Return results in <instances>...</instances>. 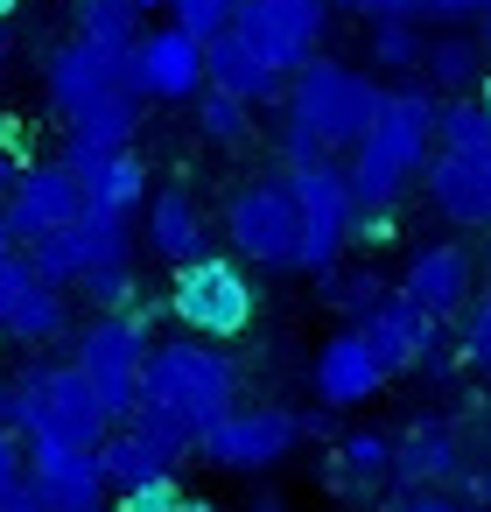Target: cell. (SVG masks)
<instances>
[{
  "mask_svg": "<svg viewBox=\"0 0 491 512\" xmlns=\"http://www.w3.org/2000/svg\"><path fill=\"white\" fill-rule=\"evenodd\" d=\"M0 253H15V239H8V225H0Z\"/></svg>",
  "mask_w": 491,
  "mask_h": 512,
  "instance_id": "c3c4849f",
  "label": "cell"
},
{
  "mask_svg": "<svg viewBox=\"0 0 491 512\" xmlns=\"http://www.w3.org/2000/svg\"><path fill=\"white\" fill-rule=\"evenodd\" d=\"M0 330L8 337H22V344H57L64 330H71V302H64V288H50V281H22L15 288V302L0 309Z\"/></svg>",
  "mask_w": 491,
  "mask_h": 512,
  "instance_id": "cb8c5ba5",
  "label": "cell"
},
{
  "mask_svg": "<svg viewBox=\"0 0 491 512\" xmlns=\"http://www.w3.org/2000/svg\"><path fill=\"white\" fill-rule=\"evenodd\" d=\"M330 8H351V15H400V0H330Z\"/></svg>",
  "mask_w": 491,
  "mask_h": 512,
  "instance_id": "60d3db41",
  "label": "cell"
},
{
  "mask_svg": "<svg viewBox=\"0 0 491 512\" xmlns=\"http://www.w3.org/2000/svg\"><path fill=\"white\" fill-rule=\"evenodd\" d=\"M386 456H393V442H386L379 428H351V435L337 442L330 484H351V477H386Z\"/></svg>",
  "mask_w": 491,
  "mask_h": 512,
  "instance_id": "f546056e",
  "label": "cell"
},
{
  "mask_svg": "<svg viewBox=\"0 0 491 512\" xmlns=\"http://www.w3.org/2000/svg\"><path fill=\"white\" fill-rule=\"evenodd\" d=\"M78 372L92 379L106 421H127L134 407V386H141V365H148V316L141 309H99L85 330H78Z\"/></svg>",
  "mask_w": 491,
  "mask_h": 512,
  "instance_id": "ba28073f",
  "label": "cell"
},
{
  "mask_svg": "<svg viewBox=\"0 0 491 512\" xmlns=\"http://www.w3.org/2000/svg\"><path fill=\"white\" fill-rule=\"evenodd\" d=\"M78 211H85V190H78L57 162H22V169L8 176V190H0V225H8L15 246L57 232V225L78 218Z\"/></svg>",
  "mask_w": 491,
  "mask_h": 512,
  "instance_id": "9a60e30c",
  "label": "cell"
},
{
  "mask_svg": "<svg viewBox=\"0 0 491 512\" xmlns=\"http://www.w3.org/2000/svg\"><path fill=\"white\" fill-rule=\"evenodd\" d=\"M372 64L379 71H414L421 64V22L414 15H372Z\"/></svg>",
  "mask_w": 491,
  "mask_h": 512,
  "instance_id": "f1b7e54d",
  "label": "cell"
},
{
  "mask_svg": "<svg viewBox=\"0 0 491 512\" xmlns=\"http://www.w3.org/2000/svg\"><path fill=\"white\" fill-rule=\"evenodd\" d=\"M470 85H477V92H470V99H477V106H484V113H491V71H477V78H470Z\"/></svg>",
  "mask_w": 491,
  "mask_h": 512,
  "instance_id": "7bdbcfd3",
  "label": "cell"
},
{
  "mask_svg": "<svg viewBox=\"0 0 491 512\" xmlns=\"http://www.w3.org/2000/svg\"><path fill=\"white\" fill-rule=\"evenodd\" d=\"M22 470L50 512H99L106 505V477H99V456L85 442H29Z\"/></svg>",
  "mask_w": 491,
  "mask_h": 512,
  "instance_id": "e0dca14e",
  "label": "cell"
},
{
  "mask_svg": "<svg viewBox=\"0 0 491 512\" xmlns=\"http://www.w3.org/2000/svg\"><path fill=\"white\" fill-rule=\"evenodd\" d=\"M463 484H470V491H477V505L491 512V477H463Z\"/></svg>",
  "mask_w": 491,
  "mask_h": 512,
  "instance_id": "ee69618b",
  "label": "cell"
},
{
  "mask_svg": "<svg viewBox=\"0 0 491 512\" xmlns=\"http://www.w3.org/2000/svg\"><path fill=\"white\" fill-rule=\"evenodd\" d=\"M435 141L442 148H491V113L477 99H449V106H435Z\"/></svg>",
  "mask_w": 491,
  "mask_h": 512,
  "instance_id": "1f68e13d",
  "label": "cell"
},
{
  "mask_svg": "<svg viewBox=\"0 0 491 512\" xmlns=\"http://www.w3.org/2000/svg\"><path fill=\"white\" fill-rule=\"evenodd\" d=\"M225 232L232 253L253 267H295V197L288 176H246L225 204Z\"/></svg>",
  "mask_w": 491,
  "mask_h": 512,
  "instance_id": "8fae6325",
  "label": "cell"
},
{
  "mask_svg": "<svg viewBox=\"0 0 491 512\" xmlns=\"http://www.w3.org/2000/svg\"><path fill=\"white\" fill-rule=\"evenodd\" d=\"M92 456H99V477H106V484H120V491H127V484H141V477L176 470V463H169V456H162L148 435H134L127 421H113V428L92 442Z\"/></svg>",
  "mask_w": 491,
  "mask_h": 512,
  "instance_id": "484cf974",
  "label": "cell"
},
{
  "mask_svg": "<svg viewBox=\"0 0 491 512\" xmlns=\"http://www.w3.org/2000/svg\"><path fill=\"white\" fill-rule=\"evenodd\" d=\"M379 92L365 71L337 64V57H302L281 78V155L295 162H323L337 148H358V134L379 113Z\"/></svg>",
  "mask_w": 491,
  "mask_h": 512,
  "instance_id": "7a4b0ae2",
  "label": "cell"
},
{
  "mask_svg": "<svg viewBox=\"0 0 491 512\" xmlns=\"http://www.w3.org/2000/svg\"><path fill=\"white\" fill-rule=\"evenodd\" d=\"M0 71H8V22H0Z\"/></svg>",
  "mask_w": 491,
  "mask_h": 512,
  "instance_id": "7dc6e473",
  "label": "cell"
},
{
  "mask_svg": "<svg viewBox=\"0 0 491 512\" xmlns=\"http://www.w3.org/2000/svg\"><path fill=\"white\" fill-rule=\"evenodd\" d=\"M421 183L449 225H491V148H442L421 162Z\"/></svg>",
  "mask_w": 491,
  "mask_h": 512,
  "instance_id": "ac0fdd59",
  "label": "cell"
},
{
  "mask_svg": "<svg viewBox=\"0 0 491 512\" xmlns=\"http://www.w3.org/2000/svg\"><path fill=\"white\" fill-rule=\"evenodd\" d=\"M232 8H239V0H169V22L204 43V36H218V29L232 22Z\"/></svg>",
  "mask_w": 491,
  "mask_h": 512,
  "instance_id": "836d02e7",
  "label": "cell"
},
{
  "mask_svg": "<svg viewBox=\"0 0 491 512\" xmlns=\"http://www.w3.org/2000/svg\"><path fill=\"white\" fill-rule=\"evenodd\" d=\"M379 386H386V365L365 351L358 330H337L316 351V393H323V407H365Z\"/></svg>",
  "mask_w": 491,
  "mask_h": 512,
  "instance_id": "7402d4cb",
  "label": "cell"
},
{
  "mask_svg": "<svg viewBox=\"0 0 491 512\" xmlns=\"http://www.w3.org/2000/svg\"><path fill=\"white\" fill-rule=\"evenodd\" d=\"M463 358L470 365H491V253H484V295H477V309L463 323Z\"/></svg>",
  "mask_w": 491,
  "mask_h": 512,
  "instance_id": "e575fe53",
  "label": "cell"
},
{
  "mask_svg": "<svg viewBox=\"0 0 491 512\" xmlns=\"http://www.w3.org/2000/svg\"><path fill=\"white\" fill-rule=\"evenodd\" d=\"M253 512H274V505H253Z\"/></svg>",
  "mask_w": 491,
  "mask_h": 512,
  "instance_id": "f907efd6",
  "label": "cell"
},
{
  "mask_svg": "<svg viewBox=\"0 0 491 512\" xmlns=\"http://www.w3.org/2000/svg\"><path fill=\"white\" fill-rule=\"evenodd\" d=\"M169 309H176V323H183L190 337L225 344V337H239V330L253 323L260 295H253V274H246V260H239V253H211V246H204V253L176 260Z\"/></svg>",
  "mask_w": 491,
  "mask_h": 512,
  "instance_id": "8992f818",
  "label": "cell"
},
{
  "mask_svg": "<svg viewBox=\"0 0 491 512\" xmlns=\"http://www.w3.org/2000/svg\"><path fill=\"white\" fill-rule=\"evenodd\" d=\"M477 43H484V50H491V8H484V15H477Z\"/></svg>",
  "mask_w": 491,
  "mask_h": 512,
  "instance_id": "f6af8a7d",
  "label": "cell"
},
{
  "mask_svg": "<svg viewBox=\"0 0 491 512\" xmlns=\"http://www.w3.org/2000/svg\"><path fill=\"white\" fill-rule=\"evenodd\" d=\"M8 428L22 442H85L92 449L113 421H106L92 379L78 372V358H64V365H36L29 379L8 386Z\"/></svg>",
  "mask_w": 491,
  "mask_h": 512,
  "instance_id": "5b68a950",
  "label": "cell"
},
{
  "mask_svg": "<svg viewBox=\"0 0 491 512\" xmlns=\"http://www.w3.org/2000/svg\"><path fill=\"white\" fill-rule=\"evenodd\" d=\"M197 127H204V141H218V148H239V141H253V106L246 99H232V92H197Z\"/></svg>",
  "mask_w": 491,
  "mask_h": 512,
  "instance_id": "83f0119b",
  "label": "cell"
},
{
  "mask_svg": "<svg viewBox=\"0 0 491 512\" xmlns=\"http://www.w3.org/2000/svg\"><path fill=\"white\" fill-rule=\"evenodd\" d=\"M470 281H477V260H470L463 246H421V253L407 260L400 295H414V302L442 323V316H456V309L470 302Z\"/></svg>",
  "mask_w": 491,
  "mask_h": 512,
  "instance_id": "44dd1931",
  "label": "cell"
},
{
  "mask_svg": "<svg viewBox=\"0 0 491 512\" xmlns=\"http://www.w3.org/2000/svg\"><path fill=\"white\" fill-rule=\"evenodd\" d=\"M435 330H442V323H435L414 295H393V288H386V295L365 309V323H358V337H365V351L386 365V379H393V372H421L428 351H435Z\"/></svg>",
  "mask_w": 491,
  "mask_h": 512,
  "instance_id": "2e32d148",
  "label": "cell"
},
{
  "mask_svg": "<svg viewBox=\"0 0 491 512\" xmlns=\"http://www.w3.org/2000/svg\"><path fill=\"white\" fill-rule=\"evenodd\" d=\"M22 15V0H0V22H15Z\"/></svg>",
  "mask_w": 491,
  "mask_h": 512,
  "instance_id": "bcb514c9",
  "label": "cell"
},
{
  "mask_svg": "<svg viewBox=\"0 0 491 512\" xmlns=\"http://www.w3.org/2000/svg\"><path fill=\"white\" fill-rule=\"evenodd\" d=\"M428 141H435V92L428 85H400V92H379V113L372 127L358 134L351 148V197L358 204H400V190L421 176L428 162Z\"/></svg>",
  "mask_w": 491,
  "mask_h": 512,
  "instance_id": "277c9868",
  "label": "cell"
},
{
  "mask_svg": "<svg viewBox=\"0 0 491 512\" xmlns=\"http://www.w3.org/2000/svg\"><path fill=\"white\" fill-rule=\"evenodd\" d=\"M71 288H85L92 309H134V253H127V260H99V267H85Z\"/></svg>",
  "mask_w": 491,
  "mask_h": 512,
  "instance_id": "4dcf8cb0",
  "label": "cell"
},
{
  "mask_svg": "<svg viewBox=\"0 0 491 512\" xmlns=\"http://www.w3.org/2000/svg\"><path fill=\"white\" fill-rule=\"evenodd\" d=\"M239 400V365L211 344V337H176V344H148L127 428L148 435L169 463L190 456L197 428H211L225 407Z\"/></svg>",
  "mask_w": 491,
  "mask_h": 512,
  "instance_id": "6da1fadb",
  "label": "cell"
},
{
  "mask_svg": "<svg viewBox=\"0 0 491 512\" xmlns=\"http://www.w3.org/2000/svg\"><path fill=\"white\" fill-rule=\"evenodd\" d=\"M386 477L400 484V491H428V484H449V477H463V449H456V435H449V421H435V414H414V428L393 442V456H386Z\"/></svg>",
  "mask_w": 491,
  "mask_h": 512,
  "instance_id": "ffe728a7",
  "label": "cell"
},
{
  "mask_svg": "<svg viewBox=\"0 0 491 512\" xmlns=\"http://www.w3.org/2000/svg\"><path fill=\"white\" fill-rule=\"evenodd\" d=\"M0 512H50V505H43V491L29 484V470H22L15 484H0Z\"/></svg>",
  "mask_w": 491,
  "mask_h": 512,
  "instance_id": "8d00e7d4",
  "label": "cell"
},
{
  "mask_svg": "<svg viewBox=\"0 0 491 512\" xmlns=\"http://www.w3.org/2000/svg\"><path fill=\"white\" fill-rule=\"evenodd\" d=\"M57 169L85 190L92 211H113V218H134L141 197H148V169H141V155L120 148V141L78 134V127H64V141H57Z\"/></svg>",
  "mask_w": 491,
  "mask_h": 512,
  "instance_id": "30bf717a",
  "label": "cell"
},
{
  "mask_svg": "<svg viewBox=\"0 0 491 512\" xmlns=\"http://www.w3.org/2000/svg\"><path fill=\"white\" fill-rule=\"evenodd\" d=\"M134 253V239H127V218H113V211H78V218H64L57 232H43V239H29L22 246V260H29V274L36 281H50V288H71L85 267H99V260H127Z\"/></svg>",
  "mask_w": 491,
  "mask_h": 512,
  "instance_id": "7c38bea8",
  "label": "cell"
},
{
  "mask_svg": "<svg viewBox=\"0 0 491 512\" xmlns=\"http://www.w3.org/2000/svg\"><path fill=\"white\" fill-rule=\"evenodd\" d=\"M22 281H29V260H22V246H15V253H0V309L15 302V288H22Z\"/></svg>",
  "mask_w": 491,
  "mask_h": 512,
  "instance_id": "f35d334b",
  "label": "cell"
},
{
  "mask_svg": "<svg viewBox=\"0 0 491 512\" xmlns=\"http://www.w3.org/2000/svg\"><path fill=\"white\" fill-rule=\"evenodd\" d=\"M0 421H8V386H0Z\"/></svg>",
  "mask_w": 491,
  "mask_h": 512,
  "instance_id": "681fc988",
  "label": "cell"
},
{
  "mask_svg": "<svg viewBox=\"0 0 491 512\" xmlns=\"http://www.w3.org/2000/svg\"><path fill=\"white\" fill-rule=\"evenodd\" d=\"M386 512H463V505H449V498H442V491L428 484V491H400V498H393Z\"/></svg>",
  "mask_w": 491,
  "mask_h": 512,
  "instance_id": "74e56055",
  "label": "cell"
},
{
  "mask_svg": "<svg viewBox=\"0 0 491 512\" xmlns=\"http://www.w3.org/2000/svg\"><path fill=\"white\" fill-rule=\"evenodd\" d=\"M134 99H155V106H176V99H197L204 92V43L183 36L176 22L169 29H148L134 36V50L120 57Z\"/></svg>",
  "mask_w": 491,
  "mask_h": 512,
  "instance_id": "5bb4252c",
  "label": "cell"
},
{
  "mask_svg": "<svg viewBox=\"0 0 491 512\" xmlns=\"http://www.w3.org/2000/svg\"><path fill=\"white\" fill-rule=\"evenodd\" d=\"M148 253H162V260H190V253H204V211H197L190 183H162V190H148Z\"/></svg>",
  "mask_w": 491,
  "mask_h": 512,
  "instance_id": "603a6c76",
  "label": "cell"
},
{
  "mask_svg": "<svg viewBox=\"0 0 491 512\" xmlns=\"http://www.w3.org/2000/svg\"><path fill=\"white\" fill-rule=\"evenodd\" d=\"M120 57H127V50H99V43L71 36V43L50 50V64H43V92H50V113H57L64 127L127 148L134 127H141V106H148V99H134Z\"/></svg>",
  "mask_w": 491,
  "mask_h": 512,
  "instance_id": "3957f363",
  "label": "cell"
},
{
  "mask_svg": "<svg viewBox=\"0 0 491 512\" xmlns=\"http://www.w3.org/2000/svg\"><path fill=\"white\" fill-rule=\"evenodd\" d=\"M204 85L211 92H232L246 106H281V71L225 22L218 36H204Z\"/></svg>",
  "mask_w": 491,
  "mask_h": 512,
  "instance_id": "d6986e66",
  "label": "cell"
},
{
  "mask_svg": "<svg viewBox=\"0 0 491 512\" xmlns=\"http://www.w3.org/2000/svg\"><path fill=\"white\" fill-rule=\"evenodd\" d=\"M232 29L288 78L302 57L323 50V36H330V0H239V8H232Z\"/></svg>",
  "mask_w": 491,
  "mask_h": 512,
  "instance_id": "4fadbf2b",
  "label": "cell"
},
{
  "mask_svg": "<svg viewBox=\"0 0 491 512\" xmlns=\"http://www.w3.org/2000/svg\"><path fill=\"white\" fill-rule=\"evenodd\" d=\"M162 8V0H71V29L99 50H134L141 22Z\"/></svg>",
  "mask_w": 491,
  "mask_h": 512,
  "instance_id": "d4e9b609",
  "label": "cell"
},
{
  "mask_svg": "<svg viewBox=\"0 0 491 512\" xmlns=\"http://www.w3.org/2000/svg\"><path fill=\"white\" fill-rule=\"evenodd\" d=\"M316 281H323V295H330L337 309H358V316H365V309L386 295V281H379L372 267H351V274H344V267H323Z\"/></svg>",
  "mask_w": 491,
  "mask_h": 512,
  "instance_id": "d6a6232c",
  "label": "cell"
},
{
  "mask_svg": "<svg viewBox=\"0 0 491 512\" xmlns=\"http://www.w3.org/2000/svg\"><path fill=\"white\" fill-rule=\"evenodd\" d=\"M15 477H22V435L0 421V484H15Z\"/></svg>",
  "mask_w": 491,
  "mask_h": 512,
  "instance_id": "ab89813d",
  "label": "cell"
},
{
  "mask_svg": "<svg viewBox=\"0 0 491 512\" xmlns=\"http://www.w3.org/2000/svg\"><path fill=\"white\" fill-rule=\"evenodd\" d=\"M491 8V0H400V15L414 22H477Z\"/></svg>",
  "mask_w": 491,
  "mask_h": 512,
  "instance_id": "d590c367",
  "label": "cell"
},
{
  "mask_svg": "<svg viewBox=\"0 0 491 512\" xmlns=\"http://www.w3.org/2000/svg\"><path fill=\"white\" fill-rule=\"evenodd\" d=\"M295 442H302V414H288V407H239V400H232L211 428H197L190 456L253 477V470H274Z\"/></svg>",
  "mask_w": 491,
  "mask_h": 512,
  "instance_id": "9c48e42d",
  "label": "cell"
},
{
  "mask_svg": "<svg viewBox=\"0 0 491 512\" xmlns=\"http://www.w3.org/2000/svg\"><path fill=\"white\" fill-rule=\"evenodd\" d=\"M414 71L428 85H470L484 71V43L477 36H435V43H421V64Z\"/></svg>",
  "mask_w": 491,
  "mask_h": 512,
  "instance_id": "4316f807",
  "label": "cell"
},
{
  "mask_svg": "<svg viewBox=\"0 0 491 512\" xmlns=\"http://www.w3.org/2000/svg\"><path fill=\"white\" fill-rule=\"evenodd\" d=\"M288 197H295V267H309V274L337 267L344 246H351V211H358L344 169L330 155L323 162H295L288 169Z\"/></svg>",
  "mask_w": 491,
  "mask_h": 512,
  "instance_id": "52a82bcc",
  "label": "cell"
},
{
  "mask_svg": "<svg viewBox=\"0 0 491 512\" xmlns=\"http://www.w3.org/2000/svg\"><path fill=\"white\" fill-rule=\"evenodd\" d=\"M169 512H218V505H211V498H190V491H183V498H176Z\"/></svg>",
  "mask_w": 491,
  "mask_h": 512,
  "instance_id": "b9f144b4",
  "label": "cell"
}]
</instances>
